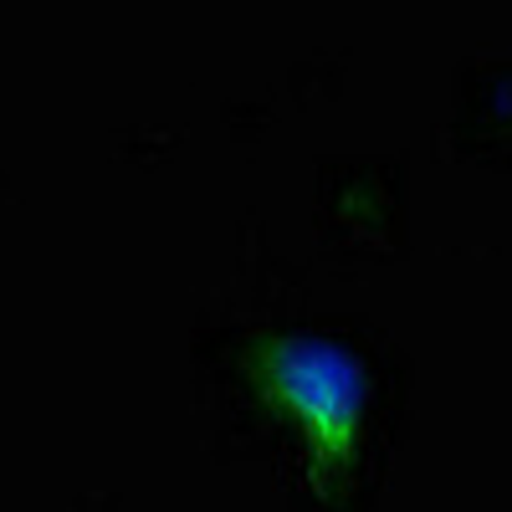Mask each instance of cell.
<instances>
[{
    "mask_svg": "<svg viewBox=\"0 0 512 512\" xmlns=\"http://www.w3.org/2000/svg\"><path fill=\"white\" fill-rule=\"evenodd\" d=\"M256 395L277 405L308 451V477L318 492H344L359 461L364 415H369V374L359 354L333 338L277 333L246 354Z\"/></svg>",
    "mask_w": 512,
    "mask_h": 512,
    "instance_id": "cell-1",
    "label": "cell"
}]
</instances>
